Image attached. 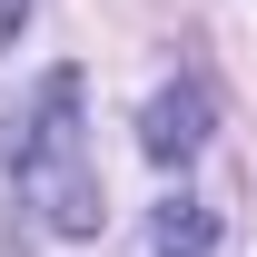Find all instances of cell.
Here are the masks:
<instances>
[{"label":"cell","mask_w":257,"mask_h":257,"mask_svg":"<svg viewBox=\"0 0 257 257\" xmlns=\"http://www.w3.org/2000/svg\"><path fill=\"white\" fill-rule=\"evenodd\" d=\"M139 257H218V208L168 198L159 218H149V237H139Z\"/></svg>","instance_id":"3957f363"},{"label":"cell","mask_w":257,"mask_h":257,"mask_svg":"<svg viewBox=\"0 0 257 257\" xmlns=\"http://www.w3.org/2000/svg\"><path fill=\"white\" fill-rule=\"evenodd\" d=\"M139 149H149L159 168H188L198 149H208V89H198V79L159 89V99H149V119H139Z\"/></svg>","instance_id":"7a4b0ae2"},{"label":"cell","mask_w":257,"mask_h":257,"mask_svg":"<svg viewBox=\"0 0 257 257\" xmlns=\"http://www.w3.org/2000/svg\"><path fill=\"white\" fill-rule=\"evenodd\" d=\"M0 159H10V178L50 237H99V159H89V119H79V69H50L30 89Z\"/></svg>","instance_id":"6da1fadb"}]
</instances>
